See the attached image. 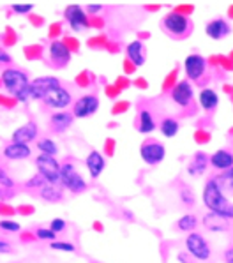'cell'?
Segmentation results:
<instances>
[{"instance_id": "obj_33", "label": "cell", "mask_w": 233, "mask_h": 263, "mask_svg": "<svg viewBox=\"0 0 233 263\" xmlns=\"http://www.w3.org/2000/svg\"><path fill=\"white\" fill-rule=\"evenodd\" d=\"M0 185L4 189H13L14 187V180L9 177V173L6 172L4 168H0Z\"/></svg>"}, {"instance_id": "obj_42", "label": "cell", "mask_w": 233, "mask_h": 263, "mask_svg": "<svg viewBox=\"0 0 233 263\" xmlns=\"http://www.w3.org/2000/svg\"><path fill=\"white\" fill-rule=\"evenodd\" d=\"M224 261L233 263V248H228L226 251H224Z\"/></svg>"}, {"instance_id": "obj_24", "label": "cell", "mask_w": 233, "mask_h": 263, "mask_svg": "<svg viewBox=\"0 0 233 263\" xmlns=\"http://www.w3.org/2000/svg\"><path fill=\"white\" fill-rule=\"evenodd\" d=\"M203 224L207 226V230H210V232H223V230L228 228V219L223 216H219V214H207L203 219Z\"/></svg>"}, {"instance_id": "obj_39", "label": "cell", "mask_w": 233, "mask_h": 263, "mask_svg": "<svg viewBox=\"0 0 233 263\" xmlns=\"http://www.w3.org/2000/svg\"><path fill=\"white\" fill-rule=\"evenodd\" d=\"M13 62V59H11V55L7 53L6 50H4L2 46H0V64H11Z\"/></svg>"}, {"instance_id": "obj_4", "label": "cell", "mask_w": 233, "mask_h": 263, "mask_svg": "<svg viewBox=\"0 0 233 263\" xmlns=\"http://www.w3.org/2000/svg\"><path fill=\"white\" fill-rule=\"evenodd\" d=\"M60 185L69 189L71 193H83L87 189V182L71 163L60 164Z\"/></svg>"}, {"instance_id": "obj_6", "label": "cell", "mask_w": 233, "mask_h": 263, "mask_svg": "<svg viewBox=\"0 0 233 263\" xmlns=\"http://www.w3.org/2000/svg\"><path fill=\"white\" fill-rule=\"evenodd\" d=\"M41 101H44V104H46L48 108H51V110L64 111L69 104H73V96H71V92L67 90V88H64L62 85H60V87L48 92Z\"/></svg>"}, {"instance_id": "obj_36", "label": "cell", "mask_w": 233, "mask_h": 263, "mask_svg": "<svg viewBox=\"0 0 233 263\" xmlns=\"http://www.w3.org/2000/svg\"><path fill=\"white\" fill-rule=\"evenodd\" d=\"M66 226H67V224H66V221H64V219H59V217L50 222V230L55 233V235H57V233H60V232H64V230H66Z\"/></svg>"}, {"instance_id": "obj_7", "label": "cell", "mask_w": 233, "mask_h": 263, "mask_svg": "<svg viewBox=\"0 0 233 263\" xmlns=\"http://www.w3.org/2000/svg\"><path fill=\"white\" fill-rule=\"evenodd\" d=\"M64 18H66L67 25L71 27L73 32H83L85 28H88V25H90L85 9H83L82 6H78V4L67 6L66 11H64Z\"/></svg>"}, {"instance_id": "obj_10", "label": "cell", "mask_w": 233, "mask_h": 263, "mask_svg": "<svg viewBox=\"0 0 233 263\" xmlns=\"http://www.w3.org/2000/svg\"><path fill=\"white\" fill-rule=\"evenodd\" d=\"M140 156H142V159L145 161L147 164L154 166V164H159L161 161L166 157V148H164V145L159 143V141L148 140L140 147Z\"/></svg>"}, {"instance_id": "obj_38", "label": "cell", "mask_w": 233, "mask_h": 263, "mask_svg": "<svg viewBox=\"0 0 233 263\" xmlns=\"http://www.w3.org/2000/svg\"><path fill=\"white\" fill-rule=\"evenodd\" d=\"M182 200L186 205H192L195 203V196H192V193H189L187 189H182Z\"/></svg>"}, {"instance_id": "obj_41", "label": "cell", "mask_w": 233, "mask_h": 263, "mask_svg": "<svg viewBox=\"0 0 233 263\" xmlns=\"http://www.w3.org/2000/svg\"><path fill=\"white\" fill-rule=\"evenodd\" d=\"M11 251H13V248H11L9 242L0 238V253H11Z\"/></svg>"}, {"instance_id": "obj_23", "label": "cell", "mask_w": 233, "mask_h": 263, "mask_svg": "<svg viewBox=\"0 0 233 263\" xmlns=\"http://www.w3.org/2000/svg\"><path fill=\"white\" fill-rule=\"evenodd\" d=\"M218 104H219V96L216 94L212 88H203V90L200 92V106H202L205 111L216 110Z\"/></svg>"}, {"instance_id": "obj_11", "label": "cell", "mask_w": 233, "mask_h": 263, "mask_svg": "<svg viewBox=\"0 0 233 263\" xmlns=\"http://www.w3.org/2000/svg\"><path fill=\"white\" fill-rule=\"evenodd\" d=\"M60 80L55 76H41L30 82V99H43L50 90L60 87Z\"/></svg>"}, {"instance_id": "obj_15", "label": "cell", "mask_w": 233, "mask_h": 263, "mask_svg": "<svg viewBox=\"0 0 233 263\" xmlns=\"http://www.w3.org/2000/svg\"><path fill=\"white\" fill-rule=\"evenodd\" d=\"M230 32H231L230 23H228L226 20H223V18L212 20V22L205 27V34H207L210 39H214V41H221V39L228 37V35H230Z\"/></svg>"}, {"instance_id": "obj_27", "label": "cell", "mask_w": 233, "mask_h": 263, "mask_svg": "<svg viewBox=\"0 0 233 263\" xmlns=\"http://www.w3.org/2000/svg\"><path fill=\"white\" fill-rule=\"evenodd\" d=\"M214 180L218 182L219 189L223 191L224 196H226V193L233 194V168L226 170L224 173H221V175H219V177H216Z\"/></svg>"}, {"instance_id": "obj_30", "label": "cell", "mask_w": 233, "mask_h": 263, "mask_svg": "<svg viewBox=\"0 0 233 263\" xmlns=\"http://www.w3.org/2000/svg\"><path fill=\"white\" fill-rule=\"evenodd\" d=\"M196 224H198V219H196V216H192V214H184V216L177 221V228H179L180 232H187V233H192Z\"/></svg>"}, {"instance_id": "obj_29", "label": "cell", "mask_w": 233, "mask_h": 263, "mask_svg": "<svg viewBox=\"0 0 233 263\" xmlns=\"http://www.w3.org/2000/svg\"><path fill=\"white\" fill-rule=\"evenodd\" d=\"M35 147L39 148V152L44 154V156H51V157H55L59 154V145L55 143L51 138H41V140H37V145Z\"/></svg>"}, {"instance_id": "obj_16", "label": "cell", "mask_w": 233, "mask_h": 263, "mask_svg": "<svg viewBox=\"0 0 233 263\" xmlns=\"http://www.w3.org/2000/svg\"><path fill=\"white\" fill-rule=\"evenodd\" d=\"M48 55H50V59L53 60L55 66H66V64L71 60L69 48L60 41H53L50 46H48Z\"/></svg>"}, {"instance_id": "obj_22", "label": "cell", "mask_w": 233, "mask_h": 263, "mask_svg": "<svg viewBox=\"0 0 233 263\" xmlns=\"http://www.w3.org/2000/svg\"><path fill=\"white\" fill-rule=\"evenodd\" d=\"M207 166H208V156L205 152H196L192 161L189 163V166H187V172H189V175H202V173H205Z\"/></svg>"}, {"instance_id": "obj_25", "label": "cell", "mask_w": 233, "mask_h": 263, "mask_svg": "<svg viewBox=\"0 0 233 263\" xmlns=\"http://www.w3.org/2000/svg\"><path fill=\"white\" fill-rule=\"evenodd\" d=\"M156 129V120L152 117V113L148 110H142L138 115V131L142 135H150Z\"/></svg>"}, {"instance_id": "obj_34", "label": "cell", "mask_w": 233, "mask_h": 263, "mask_svg": "<svg viewBox=\"0 0 233 263\" xmlns=\"http://www.w3.org/2000/svg\"><path fill=\"white\" fill-rule=\"evenodd\" d=\"M35 237H37L39 240H51V242H53L57 235H55L50 228H37V230H35Z\"/></svg>"}, {"instance_id": "obj_5", "label": "cell", "mask_w": 233, "mask_h": 263, "mask_svg": "<svg viewBox=\"0 0 233 263\" xmlns=\"http://www.w3.org/2000/svg\"><path fill=\"white\" fill-rule=\"evenodd\" d=\"M163 27L166 28V32L173 37H186L191 30L189 20L180 13H170L163 18Z\"/></svg>"}, {"instance_id": "obj_26", "label": "cell", "mask_w": 233, "mask_h": 263, "mask_svg": "<svg viewBox=\"0 0 233 263\" xmlns=\"http://www.w3.org/2000/svg\"><path fill=\"white\" fill-rule=\"evenodd\" d=\"M39 196L44 198L46 201L55 203V201L62 200V189H60V185H51V184H46V182H44V185L39 189Z\"/></svg>"}, {"instance_id": "obj_1", "label": "cell", "mask_w": 233, "mask_h": 263, "mask_svg": "<svg viewBox=\"0 0 233 263\" xmlns=\"http://www.w3.org/2000/svg\"><path fill=\"white\" fill-rule=\"evenodd\" d=\"M0 80H2L4 88L20 103H27L30 99V80L25 71L18 67H6L2 69Z\"/></svg>"}, {"instance_id": "obj_12", "label": "cell", "mask_w": 233, "mask_h": 263, "mask_svg": "<svg viewBox=\"0 0 233 263\" xmlns=\"http://www.w3.org/2000/svg\"><path fill=\"white\" fill-rule=\"evenodd\" d=\"M39 136V125L34 122V120H29L23 125H20L18 129H14L13 136H11V141L13 143H20V145H29L34 143Z\"/></svg>"}, {"instance_id": "obj_31", "label": "cell", "mask_w": 233, "mask_h": 263, "mask_svg": "<svg viewBox=\"0 0 233 263\" xmlns=\"http://www.w3.org/2000/svg\"><path fill=\"white\" fill-rule=\"evenodd\" d=\"M50 246H51V249H55V251H67V253H74L76 251L74 244L66 242V240H53Z\"/></svg>"}, {"instance_id": "obj_3", "label": "cell", "mask_w": 233, "mask_h": 263, "mask_svg": "<svg viewBox=\"0 0 233 263\" xmlns=\"http://www.w3.org/2000/svg\"><path fill=\"white\" fill-rule=\"evenodd\" d=\"M35 168H37V175L51 185H60V163L55 157L51 156H44L39 154L35 157Z\"/></svg>"}, {"instance_id": "obj_32", "label": "cell", "mask_w": 233, "mask_h": 263, "mask_svg": "<svg viewBox=\"0 0 233 263\" xmlns=\"http://www.w3.org/2000/svg\"><path fill=\"white\" fill-rule=\"evenodd\" d=\"M20 222H16V221H11V219H2L0 221V230H4V232H7V233H16V232H20Z\"/></svg>"}, {"instance_id": "obj_35", "label": "cell", "mask_w": 233, "mask_h": 263, "mask_svg": "<svg viewBox=\"0 0 233 263\" xmlns=\"http://www.w3.org/2000/svg\"><path fill=\"white\" fill-rule=\"evenodd\" d=\"M11 9H13L16 14H27L34 9V4H13Z\"/></svg>"}, {"instance_id": "obj_9", "label": "cell", "mask_w": 233, "mask_h": 263, "mask_svg": "<svg viewBox=\"0 0 233 263\" xmlns=\"http://www.w3.org/2000/svg\"><path fill=\"white\" fill-rule=\"evenodd\" d=\"M99 110V97L95 94H85L74 101L73 104V117L76 119H87L92 117Z\"/></svg>"}, {"instance_id": "obj_18", "label": "cell", "mask_w": 233, "mask_h": 263, "mask_svg": "<svg viewBox=\"0 0 233 263\" xmlns=\"http://www.w3.org/2000/svg\"><path fill=\"white\" fill-rule=\"evenodd\" d=\"M85 164H87V170H88V173H90L92 179H98V177L104 172V168H106V159H104V156L101 152L92 151L87 156Z\"/></svg>"}, {"instance_id": "obj_40", "label": "cell", "mask_w": 233, "mask_h": 263, "mask_svg": "<svg viewBox=\"0 0 233 263\" xmlns=\"http://www.w3.org/2000/svg\"><path fill=\"white\" fill-rule=\"evenodd\" d=\"M101 11H103L101 4H88V6H87V13H90V14L101 13Z\"/></svg>"}, {"instance_id": "obj_2", "label": "cell", "mask_w": 233, "mask_h": 263, "mask_svg": "<svg viewBox=\"0 0 233 263\" xmlns=\"http://www.w3.org/2000/svg\"><path fill=\"white\" fill-rule=\"evenodd\" d=\"M203 203L210 212L219 214V216L226 217V219H233V203L228 201L223 191L219 189L218 182L214 179L207 180L203 189Z\"/></svg>"}, {"instance_id": "obj_21", "label": "cell", "mask_w": 233, "mask_h": 263, "mask_svg": "<svg viewBox=\"0 0 233 263\" xmlns=\"http://www.w3.org/2000/svg\"><path fill=\"white\" fill-rule=\"evenodd\" d=\"M208 163L216 170H230L233 168V154L228 151H218L208 157Z\"/></svg>"}, {"instance_id": "obj_37", "label": "cell", "mask_w": 233, "mask_h": 263, "mask_svg": "<svg viewBox=\"0 0 233 263\" xmlns=\"http://www.w3.org/2000/svg\"><path fill=\"white\" fill-rule=\"evenodd\" d=\"M25 185H27V187H29V189H35V187H37V189H41L43 185H44V180H43V179H41V177H39V175H35L34 179L27 182Z\"/></svg>"}, {"instance_id": "obj_8", "label": "cell", "mask_w": 233, "mask_h": 263, "mask_svg": "<svg viewBox=\"0 0 233 263\" xmlns=\"http://www.w3.org/2000/svg\"><path fill=\"white\" fill-rule=\"evenodd\" d=\"M186 248L189 251L191 256H195L196 260L200 261H207L208 258H210V246H208V242L205 240V238L200 235V233H189L186 238Z\"/></svg>"}, {"instance_id": "obj_28", "label": "cell", "mask_w": 233, "mask_h": 263, "mask_svg": "<svg viewBox=\"0 0 233 263\" xmlns=\"http://www.w3.org/2000/svg\"><path fill=\"white\" fill-rule=\"evenodd\" d=\"M159 129H161V135H163V136H166V138H173V136H177V133H179L180 125H179V122H177L175 119L166 117V119L161 120Z\"/></svg>"}, {"instance_id": "obj_19", "label": "cell", "mask_w": 233, "mask_h": 263, "mask_svg": "<svg viewBox=\"0 0 233 263\" xmlns=\"http://www.w3.org/2000/svg\"><path fill=\"white\" fill-rule=\"evenodd\" d=\"M73 113L69 111H55L50 115V125L51 129H53L55 133H64L66 129L71 127V124H73Z\"/></svg>"}, {"instance_id": "obj_17", "label": "cell", "mask_w": 233, "mask_h": 263, "mask_svg": "<svg viewBox=\"0 0 233 263\" xmlns=\"http://www.w3.org/2000/svg\"><path fill=\"white\" fill-rule=\"evenodd\" d=\"M2 154L7 161H25L32 156V148L29 145H20V143H13V141H11L9 145L4 147Z\"/></svg>"}, {"instance_id": "obj_13", "label": "cell", "mask_w": 233, "mask_h": 263, "mask_svg": "<svg viewBox=\"0 0 233 263\" xmlns=\"http://www.w3.org/2000/svg\"><path fill=\"white\" fill-rule=\"evenodd\" d=\"M184 69H186V74L191 82H198L207 71V60L198 53L187 55L184 60Z\"/></svg>"}, {"instance_id": "obj_14", "label": "cell", "mask_w": 233, "mask_h": 263, "mask_svg": "<svg viewBox=\"0 0 233 263\" xmlns=\"http://www.w3.org/2000/svg\"><path fill=\"white\" fill-rule=\"evenodd\" d=\"M192 94H195V90H192V85L187 80H182V82H179L171 88V99L179 106H187L192 99Z\"/></svg>"}, {"instance_id": "obj_20", "label": "cell", "mask_w": 233, "mask_h": 263, "mask_svg": "<svg viewBox=\"0 0 233 263\" xmlns=\"http://www.w3.org/2000/svg\"><path fill=\"white\" fill-rule=\"evenodd\" d=\"M126 53H127V59H129L134 66L140 67L145 64V46H143L142 41H132L127 44Z\"/></svg>"}]
</instances>
